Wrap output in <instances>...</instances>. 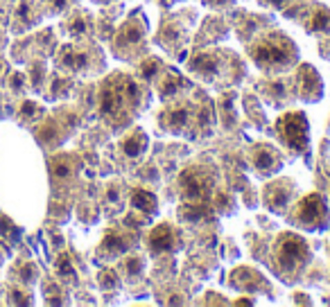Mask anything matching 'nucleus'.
I'll return each instance as SVG.
<instances>
[{"mask_svg":"<svg viewBox=\"0 0 330 307\" xmlns=\"http://www.w3.org/2000/svg\"><path fill=\"white\" fill-rule=\"evenodd\" d=\"M251 59L265 72H285L299 61V50L283 32L260 34L249 48Z\"/></svg>","mask_w":330,"mask_h":307,"instance_id":"nucleus-1","label":"nucleus"},{"mask_svg":"<svg viewBox=\"0 0 330 307\" xmlns=\"http://www.w3.org/2000/svg\"><path fill=\"white\" fill-rule=\"evenodd\" d=\"M310 244L297 233H280L271 246V260H274L276 274H280L285 282L299 280L305 267L310 265Z\"/></svg>","mask_w":330,"mask_h":307,"instance_id":"nucleus-2","label":"nucleus"},{"mask_svg":"<svg viewBox=\"0 0 330 307\" xmlns=\"http://www.w3.org/2000/svg\"><path fill=\"white\" fill-rule=\"evenodd\" d=\"M143 104V89L134 77L111 75L100 89V113L106 120L122 115L127 109H140Z\"/></svg>","mask_w":330,"mask_h":307,"instance_id":"nucleus-3","label":"nucleus"},{"mask_svg":"<svg viewBox=\"0 0 330 307\" xmlns=\"http://www.w3.org/2000/svg\"><path fill=\"white\" fill-rule=\"evenodd\" d=\"M294 226L303 228V231H323L330 224V210L328 203L323 199V194L310 192L305 197H301L294 206L292 215H290Z\"/></svg>","mask_w":330,"mask_h":307,"instance_id":"nucleus-4","label":"nucleus"},{"mask_svg":"<svg viewBox=\"0 0 330 307\" xmlns=\"http://www.w3.org/2000/svg\"><path fill=\"white\" fill-rule=\"evenodd\" d=\"M276 131H278L283 145L294 154H305L310 145V124L303 111H287L278 115L276 120Z\"/></svg>","mask_w":330,"mask_h":307,"instance_id":"nucleus-5","label":"nucleus"},{"mask_svg":"<svg viewBox=\"0 0 330 307\" xmlns=\"http://www.w3.org/2000/svg\"><path fill=\"white\" fill-rule=\"evenodd\" d=\"M179 192L183 201H206L213 194V174L206 167L190 165L179 177Z\"/></svg>","mask_w":330,"mask_h":307,"instance_id":"nucleus-6","label":"nucleus"},{"mask_svg":"<svg viewBox=\"0 0 330 307\" xmlns=\"http://www.w3.org/2000/svg\"><path fill=\"white\" fill-rule=\"evenodd\" d=\"M294 199V183L290 179H278V181H271L263 192V201L271 212H278L283 215L287 210V206Z\"/></svg>","mask_w":330,"mask_h":307,"instance_id":"nucleus-7","label":"nucleus"},{"mask_svg":"<svg viewBox=\"0 0 330 307\" xmlns=\"http://www.w3.org/2000/svg\"><path fill=\"white\" fill-rule=\"evenodd\" d=\"M188 68H190V72L201 77V79L215 81L222 75V70H224V55L217 50L197 52L190 59V63H188Z\"/></svg>","mask_w":330,"mask_h":307,"instance_id":"nucleus-8","label":"nucleus"},{"mask_svg":"<svg viewBox=\"0 0 330 307\" xmlns=\"http://www.w3.org/2000/svg\"><path fill=\"white\" fill-rule=\"evenodd\" d=\"M294 91L301 100L305 102H317L321 100V93H323V84H321V77L319 72L314 70L312 66L303 63L297 72V79H294Z\"/></svg>","mask_w":330,"mask_h":307,"instance_id":"nucleus-9","label":"nucleus"},{"mask_svg":"<svg viewBox=\"0 0 330 307\" xmlns=\"http://www.w3.org/2000/svg\"><path fill=\"white\" fill-rule=\"evenodd\" d=\"M145 32H147V27H145L143 16H138V21H134V16H132V18H129V21L118 30V34H115V38H113V50H118L120 55H127L129 48H132V46H138V43L145 38Z\"/></svg>","mask_w":330,"mask_h":307,"instance_id":"nucleus-10","label":"nucleus"},{"mask_svg":"<svg viewBox=\"0 0 330 307\" xmlns=\"http://www.w3.org/2000/svg\"><path fill=\"white\" fill-rule=\"evenodd\" d=\"M179 242H181V237H179L177 228L170 226V224H158V226L152 228V233H149L147 246L154 255H161V253L177 251Z\"/></svg>","mask_w":330,"mask_h":307,"instance_id":"nucleus-11","label":"nucleus"},{"mask_svg":"<svg viewBox=\"0 0 330 307\" xmlns=\"http://www.w3.org/2000/svg\"><path fill=\"white\" fill-rule=\"evenodd\" d=\"M251 163H254L256 172H258L260 177H269V174L280 169L283 158H280L278 152H276L271 145H258V147H254V152H251Z\"/></svg>","mask_w":330,"mask_h":307,"instance_id":"nucleus-12","label":"nucleus"},{"mask_svg":"<svg viewBox=\"0 0 330 307\" xmlns=\"http://www.w3.org/2000/svg\"><path fill=\"white\" fill-rule=\"evenodd\" d=\"M190 106L186 104H172L170 109H165L158 118V124H161L163 131H172V134H181V131L188 129L190 124Z\"/></svg>","mask_w":330,"mask_h":307,"instance_id":"nucleus-13","label":"nucleus"},{"mask_svg":"<svg viewBox=\"0 0 330 307\" xmlns=\"http://www.w3.org/2000/svg\"><path fill=\"white\" fill-rule=\"evenodd\" d=\"M129 246H132V242H129L122 233L109 231L104 235V240H102V244H100V253L104 257H118V255H122V253H127Z\"/></svg>","mask_w":330,"mask_h":307,"instance_id":"nucleus-14","label":"nucleus"},{"mask_svg":"<svg viewBox=\"0 0 330 307\" xmlns=\"http://www.w3.org/2000/svg\"><path fill=\"white\" fill-rule=\"evenodd\" d=\"M132 208L143 215H156L158 210V199L154 192L145 188H134L132 190Z\"/></svg>","mask_w":330,"mask_h":307,"instance_id":"nucleus-15","label":"nucleus"},{"mask_svg":"<svg viewBox=\"0 0 330 307\" xmlns=\"http://www.w3.org/2000/svg\"><path fill=\"white\" fill-rule=\"evenodd\" d=\"M183 89H186V79H183L179 72L170 70L165 72V77L161 79V86H158V93H161L163 100H174Z\"/></svg>","mask_w":330,"mask_h":307,"instance_id":"nucleus-16","label":"nucleus"},{"mask_svg":"<svg viewBox=\"0 0 330 307\" xmlns=\"http://www.w3.org/2000/svg\"><path fill=\"white\" fill-rule=\"evenodd\" d=\"M145 149H147V136L140 129L132 131V134L122 140V152H125V156H129V158H138Z\"/></svg>","mask_w":330,"mask_h":307,"instance_id":"nucleus-17","label":"nucleus"},{"mask_svg":"<svg viewBox=\"0 0 330 307\" xmlns=\"http://www.w3.org/2000/svg\"><path fill=\"white\" fill-rule=\"evenodd\" d=\"M61 66L68 68V70H86L89 68V55L81 50H75V48H66L64 55H61Z\"/></svg>","mask_w":330,"mask_h":307,"instance_id":"nucleus-18","label":"nucleus"},{"mask_svg":"<svg viewBox=\"0 0 330 307\" xmlns=\"http://www.w3.org/2000/svg\"><path fill=\"white\" fill-rule=\"evenodd\" d=\"M179 217L188 224H197L201 217H206V203L203 201H186L179 210Z\"/></svg>","mask_w":330,"mask_h":307,"instance_id":"nucleus-19","label":"nucleus"},{"mask_svg":"<svg viewBox=\"0 0 330 307\" xmlns=\"http://www.w3.org/2000/svg\"><path fill=\"white\" fill-rule=\"evenodd\" d=\"M330 30V9L317 7L308 23V32H326Z\"/></svg>","mask_w":330,"mask_h":307,"instance_id":"nucleus-20","label":"nucleus"},{"mask_svg":"<svg viewBox=\"0 0 330 307\" xmlns=\"http://www.w3.org/2000/svg\"><path fill=\"white\" fill-rule=\"evenodd\" d=\"M161 72H163V63L158 59H154V57H152V59H145L143 66H140V77H143V79H147V81L156 79Z\"/></svg>","mask_w":330,"mask_h":307,"instance_id":"nucleus-21","label":"nucleus"},{"mask_svg":"<svg viewBox=\"0 0 330 307\" xmlns=\"http://www.w3.org/2000/svg\"><path fill=\"white\" fill-rule=\"evenodd\" d=\"M50 169H52V177L55 179H68L72 174V165H70V158L66 156H59L50 163Z\"/></svg>","mask_w":330,"mask_h":307,"instance_id":"nucleus-22","label":"nucleus"},{"mask_svg":"<svg viewBox=\"0 0 330 307\" xmlns=\"http://www.w3.org/2000/svg\"><path fill=\"white\" fill-rule=\"evenodd\" d=\"M57 271H59V276H66V278H75V267H72V260L70 255H59V260H57Z\"/></svg>","mask_w":330,"mask_h":307,"instance_id":"nucleus-23","label":"nucleus"},{"mask_svg":"<svg viewBox=\"0 0 330 307\" xmlns=\"http://www.w3.org/2000/svg\"><path fill=\"white\" fill-rule=\"evenodd\" d=\"M98 282H100L102 289H113V287L120 285L118 274H115V271H102V274L98 276Z\"/></svg>","mask_w":330,"mask_h":307,"instance_id":"nucleus-24","label":"nucleus"},{"mask_svg":"<svg viewBox=\"0 0 330 307\" xmlns=\"http://www.w3.org/2000/svg\"><path fill=\"white\" fill-rule=\"evenodd\" d=\"M68 30H70V34H75V36H84V34L89 32V21H86L84 16H75L70 21V27H68Z\"/></svg>","mask_w":330,"mask_h":307,"instance_id":"nucleus-25","label":"nucleus"},{"mask_svg":"<svg viewBox=\"0 0 330 307\" xmlns=\"http://www.w3.org/2000/svg\"><path fill=\"white\" fill-rule=\"evenodd\" d=\"M127 274L134 276V278L143 274V260H140V257H129L127 260Z\"/></svg>","mask_w":330,"mask_h":307,"instance_id":"nucleus-26","label":"nucleus"},{"mask_svg":"<svg viewBox=\"0 0 330 307\" xmlns=\"http://www.w3.org/2000/svg\"><path fill=\"white\" fill-rule=\"evenodd\" d=\"M199 122H201V126H211L213 124V106L208 104V106H203L201 109V113H199Z\"/></svg>","mask_w":330,"mask_h":307,"instance_id":"nucleus-27","label":"nucleus"},{"mask_svg":"<svg viewBox=\"0 0 330 307\" xmlns=\"http://www.w3.org/2000/svg\"><path fill=\"white\" fill-rule=\"evenodd\" d=\"M34 276H36V269H34V265H25L21 269V280L23 282H32Z\"/></svg>","mask_w":330,"mask_h":307,"instance_id":"nucleus-28","label":"nucleus"},{"mask_svg":"<svg viewBox=\"0 0 330 307\" xmlns=\"http://www.w3.org/2000/svg\"><path fill=\"white\" fill-rule=\"evenodd\" d=\"M0 233H3V235H7V233H14V235H18V231L12 226L9 217H0Z\"/></svg>","mask_w":330,"mask_h":307,"instance_id":"nucleus-29","label":"nucleus"},{"mask_svg":"<svg viewBox=\"0 0 330 307\" xmlns=\"http://www.w3.org/2000/svg\"><path fill=\"white\" fill-rule=\"evenodd\" d=\"M23 79H25V77H23L21 72H14V75L9 77V86H12L14 91H21L23 89Z\"/></svg>","mask_w":330,"mask_h":307,"instance_id":"nucleus-30","label":"nucleus"},{"mask_svg":"<svg viewBox=\"0 0 330 307\" xmlns=\"http://www.w3.org/2000/svg\"><path fill=\"white\" fill-rule=\"evenodd\" d=\"M16 16L21 18V21H30V5H27V0H23V3H21V7H18Z\"/></svg>","mask_w":330,"mask_h":307,"instance_id":"nucleus-31","label":"nucleus"},{"mask_svg":"<svg viewBox=\"0 0 330 307\" xmlns=\"http://www.w3.org/2000/svg\"><path fill=\"white\" fill-rule=\"evenodd\" d=\"M55 134H57V129L52 124L43 126V129H41V140H43V143H50V138H55Z\"/></svg>","mask_w":330,"mask_h":307,"instance_id":"nucleus-32","label":"nucleus"},{"mask_svg":"<svg viewBox=\"0 0 330 307\" xmlns=\"http://www.w3.org/2000/svg\"><path fill=\"white\" fill-rule=\"evenodd\" d=\"M25 294H21V291H12V303H18V305H27L30 300L27 298H23Z\"/></svg>","mask_w":330,"mask_h":307,"instance_id":"nucleus-33","label":"nucleus"},{"mask_svg":"<svg viewBox=\"0 0 330 307\" xmlns=\"http://www.w3.org/2000/svg\"><path fill=\"white\" fill-rule=\"evenodd\" d=\"M41 75H43V70H41V66H36V68H34L32 66V77H34V84H41Z\"/></svg>","mask_w":330,"mask_h":307,"instance_id":"nucleus-34","label":"nucleus"},{"mask_svg":"<svg viewBox=\"0 0 330 307\" xmlns=\"http://www.w3.org/2000/svg\"><path fill=\"white\" fill-rule=\"evenodd\" d=\"M118 199H120L118 185H111V190H109V201H118Z\"/></svg>","mask_w":330,"mask_h":307,"instance_id":"nucleus-35","label":"nucleus"},{"mask_svg":"<svg viewBox=\"0 0 330 307\" xmlns=\"http://www.w3.org/2000/svg\"><path fill=\"white\" fill-rule=\"evenodd\" d=\"M50 3H52V7H55L57 12H61V9H66L68 0H50Z\"/></svg>","mask_w":330,"mask_h":307,"instance_id":"nucleus-36","label":"nucleus"},{"mask_svg":"<svg viewBox=\"0 0 330 307\" xmlns=\"http://www.w3.org/2000/svg\"><path fill=\"white\" fill-rule=\"evenodd\" d=\"M21 113H23V115H30V113H34V104H32V102H25V104H23Z\"/></svg>","mask_w":330,"mask_h":307,"instance_id":"nucleus-37","label":"nucleus"},{"mask_svg":"<svg viewBox=\"0 0 330 307\" xmlns=\"http://www.w3.org/2000/svg\"><path fill=\"white\" fill-rule=\"evenodd\" d=\"M263 3H269V5H276V7H280V5H285V0H263Z\"/></svg>","mask_w":330,"mask_h":307,"instance_id":"nucleus-38","label":"nucleus"},{"mask_svg":"<svg viewBox=\"0 0 330 307\" xmlns=\"http://www.w3.org/2000/svg\"><path fill=\"white\" fill-rule=\"evenodd\" d=\"M0 70H3V59H0Z\"/></svg>","mask_w":330,"mask_h":307,"instance_id":"nucleus-39","label":"nucleus"}]
</instances>
